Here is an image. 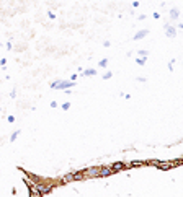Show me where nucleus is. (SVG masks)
<instances>
[{
    "label": "nucleus",
    "instance_id": "1",
    "mask_svg": "<svg viewBox=\"0 0 183 197\" xmlns=\"http://www.w3.org/2000/svg\"><path fill=\"white\" fill-rule=\"evenodd\" d=\"M149 164H154V166H157V168L162 169V171H168V169L182 164V160H177V161H159V160H152V161H149Z\"/></svg>",
    "mask_w": 183,
    "mask_h": 197
},
{
    "label": "nucleus",
    "instance_id": "2",
    "mask_svg": "<svg viewBox=\"0 0 183 197\" xmlns=\"http://www.w3.org/2000/svg\"><path fill=\"white\" fill-rule=\"evenodd\" d=\"M74 82H65V80H57V82H52L51 83V88H54V90H69V88H72L74 86Z\"/></svg>",
    "mask_w": 183,
    "mask_h": 197
},
{
    "label": "nucleus",
    "instance_id": "3",
    "mask_svg": "<svg viewBox=\"0 0 183 197\" xmlns=\"http://www.w3.org/2000/svg\"><path fill=\"white\" fill-rule=\"evenodd\" d=\"M100 174V168H88L83 171V178H98Z\"/></svg>",
    "mask_w": 183,
    "mask_h": 197
},
{
    "label": "nucleus",
    "instance_id": "4",
    "mask_svg": "<svg viewBox=\"0 0 183 197\" xmlns=\"http://www.w3.org/2000/svg\"><path fill=\"white\" fill-rule=\"evenodd\" d=\"M110 168L113 169V173H116V171H123V169L128 168V164H124L123 161H116V163H113Z\"/></svg>",
    "mask_w": 183,
    "mask_h": 197
},
{
    "label": "nucleus",
    "instance_id": "5",
    "mask_svg": "<svg viewBox=\"0 0 183 197\" xmlns=\"http://www.w3.org/2000/svg\"><path fill=\"white\" fill-rule=\"evenodd\" d=\"M164 28H165V34L168 36V38H175V36H177V29L173 28V26H170V25H165Z\"/></svg>",
    "mask_w": 183,
    "mask_h": 197
},
{
    "label": "nucleus",
    "instance_id": "6",
    "mask_svg": "<svg viewBox=\"0 0 183 197\" xmlns=\"http://www.w3.org/2000/svg\"><path fill=\"white\" fill-rule=\"evenodd\" d=\"M113 174V169L110 168V166H105V168H100V174L98 178H106V176Z\"/></svg>",
    "mask_w": 183,
    "mask_h": 197
},
{
    "label": "nucleus",
    "instance_id": "7",
    "mask_svg": "<svg viewBox=\"0 0 183 197\" xmlns=\"http://www.w3.org/2000/svg\"><path fill=\"white\" fill-rule=\"evenodd\" d=\"M147 34H149V29H141V31H137V33L134 34V38H132V39L139 41V39H142V38H146Z\"/></svg>",
    "mask_w": 183,
    "mask_h": 197
},
{
    "label": "nucleus",
    "instance_id": "8",
    "mask_svg": "<svg viewBox=\"0 0 183 197\" xmlns=\"http://www.w3.org/2000/svg\"><path fill=\"white\" fill-rule=\"evenodd\" d=\"M178 17H180V11H178V8H172V10H170V18L177 20Z\"/></svg>",
    "mask_w": 183,
    "mask_h": 197
},
{
    "label": "nucleus",
    "instance_id": "9",
    "mask_svg": "<svg viewBox=\"0 0 183 197\" xmlns=\"http://www.w3.org/2000/svg\"><path fill=\"white\" fill-rule=\"evenodd\" d=\"M144 164H149V161H142V160H137V161H131L129 166H144Z\"/></svg>",
    "mask_w": 183,
    "mask_h": 197
},
{
    "label": "nucleus",
    "instance_id": "10",
    "mask_svg": "<svg viewBox=\"0 0 183 197\" xmlns=\"http://www.w3.org/2000/svg\"><path fill=\"white\" fill-rule=\"evenodd\" d=\"M72 178H74V181H80V179H85L83 178V173H72Z\"/></svg>",
    "mask_w": 183,
    "mask_h": 197
},
{
    "label": "nucleus",
    "instance_id": "11",
    "mask_svg": "<svg viewBox=\"0 0 183 197\" xmlns=\"http://www.w3.org/2000/svg\"><path fill=\"white\" fill-rule=\"evenodd\" d=\"M74 181V178H72V173L70 174H65V176H62V182L65 184V182H72Z\"/></svg>",
    "mask_w": 183,
    "mask_h": 197
},
{
    "label": "nucleus",
    "instance_id": "12",
    "mask_svg": "<svg viewBox=\"0 0 183 197\" xmlns=\"http://www.w3.org/2000/svg\"><path fill=\"white\" fill-rule=\"evenodd\" d=\"M82 75H97V70L95 68H87V70L82 72Z\"/></svg>",
    "mask_w": 183,
    "mask_h": 197
},
{
    "label": "nucleus",
    "instance_id": "13",
    "mask_svg": "<svg viewBox=\"0 0 183 197\" xmlns=\"http://www.w3.org/2000/svg\"><path fill=\"white\" fill-rule=\"evenodd\" d=\"M146 59H147V57H137L136 62L139 64V65H144V64H146Z\"/></svg>",
    "mask_w": 183,
    "mask_h": 197
},
{
    "label": "nucleus",
    "instance_id": "14",
    "mask_svg": "<svg viewBox=\"0 0 183 197\" xmlns=\"http://www.w3.org/2000/svg\"><path fill=\"white\" fill-rule=\"evenodd\" d=\"M98 65H100V67H106V65H108V59H102V60H100V62H98Z\"/></svg>",
    "mask_w": 183,
    "mask_h": 197
},
{
    "label": "nucleus",
    "instance_id": "15",
    "mask_svg": "<svg viewBox=\"0 0 183 197\" xmlns=\"http://www.w3.org/2000/svg\"><path fill=\"white\" fill-rule=\"evenodd\" d=\"M20 132H21V130H17V132H13V134H11V137H10V140H11V142L17 140V137L20 135Z\"/></svg>",
    "mask_w": 183,
    "mask_h": 197
},
{
    "label": "nucleus",
    "instance_id": "16",
    "mask_svg": "<svg viewBox=\"0 0 183 197\" xmlns=\"http://www.w3.org/2000/svg\"><path fill=\"white\" fill-rule=\"evenodd\" d=\"M147 54H149V52L147 51H142V49H141V51H137V56H139V57H147Z\"/></svg>",
    "mask_w": 183,
    "mask_h": 197
},
{
    "label": "nucleus",
    "instance_id": "17",
    "mask_svg": "<svg viewBox=\"0 0 183 197\" xmlns=\"http://www.w3.org/2000/svg\"><path fill=\"white\" fill-rule=\"evenodd\" d=\"M111 77H113V72H106V73H105V75H103V78H105V80L111 78Z\"/></svg>",
    "mask_w": 183,
    "mask_h": 197
},
{
    "label": "nucleus",
    "instance_id": "18",
    "mask_svg": "<svg viewBox=\"0 0 183 197\" xmlns=\"http://www.w3.org/2000/svg\"><path fill=\"white\" fill-rule=\"evenodd\" d=\"M61 107H62L64 111H67L69 107H70V103H64V104H62V106H61Z\"/></svg>",
    "mask_w": 183,
    "mask_h": 197
},
{
    "label": "nucleus",
    "instance_id": "19",
    "mask_svg": "<svg viewBox=\"0 0 183 197\" xmlns=\"http://www.w3.org/2000/svg\"><path fill=\"white\" fill-rule=\"evenodd\" d=\"M74 80H77V73H74V75L70 77V82H74Z\"/></svg>",
    "mask_w": 183,
    "mask_h": 197
},
{
    "label": "nucleus",
    "instance_id": "20",
    "mask_svg": "<svg viewBox=\"0 0 183 197\" xmlns=\"http://www.w3.org/2000/svg\"><path fill=\"white\" fill-rule=\"evenodd\" d=\"M8 122H15V117H13V116H8Z\"/></svg>",
    "mask_w": 183,
    "mask_h": 197
},
{
    "label": "nucleus",
    "instance_id": "21",
    "mask_svg": "<svg viewBox=\"0 0 183 197\" xmlns=\"http://www.w3.org/2000/svg\"><path fill=\"white\" fill-rule=\"evenodd\" d=\"M152 17H154L155 20H159V18H160V15H159V13H157V11H155V13H154V15H152Z\"/></svg>",
    "mask_w": 183,
    "mask_h": 197
},
{
    "label": "nucleus",
    "instance_id": "22",
    "mask_svg": "<svg viewBox=\"0 0 183 197\" xmlns=\"http://www.w3.org/2000/svg\"><path fill=\"white\" fill-rule=\"evenodd\" d=\"M0 113H2V111H0Z\"/></svg>",
    "mask_w": 183,
    "mask_h": 197
}]
</instances>
